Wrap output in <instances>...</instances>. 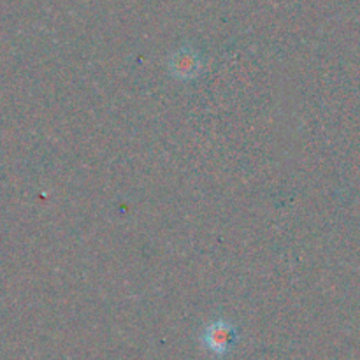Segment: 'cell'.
I'll list each match as a JSON object with an SVG mask.
<instances>
[{"label": "cell", "instance_id": "obj_1", "mask_svg": "<svg viewBox=\"0 0 360 360\" xmlns=\"http://www.w3.org/2000/svg\"><path fill=\"white\" fill-rule=\"evenodd\" d=\"M236 338V327L232 323L225 322V320H218V322L210 323L202 334V343L211 354L224 355L234 347Z\"/></svg>", "mask_w": 360, "mask_h": 360}, {"label": "cell", "instance_id": "obj_2", "mask_svg": "<svg viewBox=\"0 0 360 360\" xmlns=\"http://www.w3.org/2000/svg\"><path fill=\"white\" fill-rule=\"evenodd\" d=\"M171 72L174 74L178 79L188 81L192 77H195L200 70V58L193 49L190 48H181L179 51H176L171 56Z\"/></svg>", "mask_w": 360, "mask_h": 360}]
</instances>
